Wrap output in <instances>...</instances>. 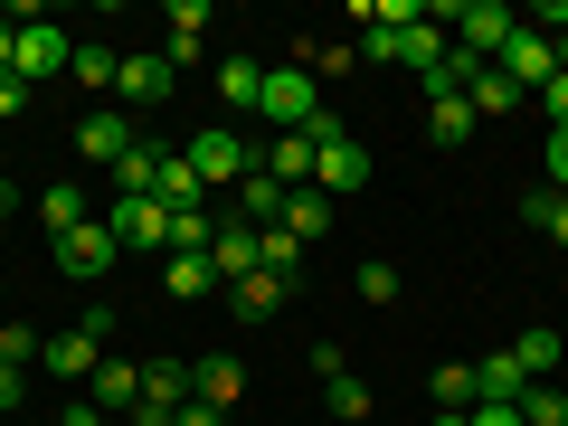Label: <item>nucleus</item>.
Returning <instances> with one entry per match:
<instances>
[{
	"instance_id": "f257e3e1",
	"label": "nucleus",
	"mask_w": 568,
	"mask_h": 426,
	"mask_svg": "<svg viewBox=\"0 0 568 426\" xmlns=\"http://www.w3.org/2000/svg\"><path fill=\"white\" fill-rule=\"evenodd\" d=\"M104 332H114V304H95L85 323L48 332V342H39V369H48V379H95V369H104Z\"/></svg>"
},
{
	"instance_id": "f03ea898",
	"label": "nucleus",
	"mask_w": 568,
	"mask_h": 426,
	"mask_svg": "<svg viewBox=\"0 0 568 426\" xmlns=\"http://www.w3.org/2000/svg\"><path fill=\"white\" fill-rule=\"evenodd\" d=\"M256 114L275 123V133H304V123L323 114V85H313V67H304V58L265 67V95H256Z\"/></svg>"
},
{
	"instance_id": "7ed1b4c3",
	"label": "nucleus",
	"mask_w": 568,
	"mask_h": 426,
	"mask_svg": "<svg viewBox=\"0 0 568 426\" xmlns=\"http://www.w3.org/2000/svg\"><path fill=\"white\" fill-rule=\"evenodd\" d=\"M104 227H114V246L123 256H171V209L152 200V190H114V209H104Z\"/></svg>"
},
{
	"instance_id": "20e7f679",
	"label": "nucleus",
	"mask_w": 568,
	"mask_h": 426,
	"mask_svg": "<svg viewBox=\"0 0 568 426\" xmlns=\"http://www.w3.org/2000/svg\"><path fill=\"white\" fill-rule=\"evenodd\" d=\"M511 29H521V20H511L503 0H455V10H446V39L465 48V58H484V67L511 48Z\"/></svg>"
},
{
	"instance_id": "39448f33",
	"label": "nucleus",
	"mask_w": 568,
	"mask_h": 426,
	"mask_svg": "<svg viewBox=\"0 0 568 426\" xmlns=\"http://www.w3.org/2000/svg\"><path fill=\"white\" fill-rule=\"evenodd\" d=\"M67 58H77V48H67V29H48V20H20V48H10V77H20V85L58 77Z\"/></svg>"
},
{
	"instance_id": "423d86ee",
	"label": "nucleus",
	"mask_w": 568,
	"mask_h": 426,
	"mask_svg": "<svg viewBox=\"0 0 568 426\" xmlns=\"http://www.w3.org/2000/svg\"><path fill=\"white\" fill-rule=\"evenodd\" d=\"M114 256H123V246H114V227H104V219H85V227H67V237H58V265L77 284H104V265H114Z\"/></svg>"
},
{
	"instance_id": "0eeeda50",
	"label": "nucleus",
	"mask_w": 568,
	"mask_h": 426,
	"mask_svg": "<svg viewBox=\"0 0 568 426\" xmlns=\"http://www.w3.org/2000/svg\"><path fill=\"white\" fill-rule=\"evenodd\" d=\"M493 67H503V77L521 85V95H540V85L559 77V48H549L540 29H511V48H503V58H493Z\"/></svg>"
},
{
	"instance_id": "6e6552de",
	"label": "nucleus",
	"mask_w": 568,
	"mask_h": 426,
	"mask_svg": "<svg viewBox=\"0 0 568 426\" xmlns=\"http://www.w3.org/2000/svg\"><path fill=\"white\" fill-rule=\"evenodd\" d=\"M256 265H265V237H256L246 219H227L219 237H209V275H219V284H246Z\"/></svg>"
},
{
	"instance_id": "1a4fd4ad",
	"label": "nucleus",
	"mask_w": 568,
	"mask_h": 426,
	"mask_svg": "<svg viewBox=\"0 0 568 426\" xmlns=\"http://www.w3.org/2000/svg\"><path fill=\"white\" fill-rule=\"evenodd\" d=\"M294 284H304V275H275V265H256L246 284H227V304H237V323H275V313L294 304Z\"/></svg>"
},
{
	"instance_id": "9d476101",
	"label": "nucleus",
	"mask_w": 568,
	"mask_h": 426,
	"mask_svg": "<svg viewBox=\"0 0 568 426\" xmlns=\"http://www.w3.org/2000/svg\"><path fill=\"white\" fill-rule=\"evenodd\" d=\"M190 171H200V181H246V142L227 133V123H209V133H190Z\"/></svg>"
},
{
	"instance_id": "9b49d317",
	"label": "nucleus",
	"mask_w": 568,
	"mask_h": 426,
	"mask_svg": "<svg viewBox=\"0 0 568 426\" xmlns=\"http://www.w3.org/2000/svg\"><path fill=\"white\" fill-rule=\"evenodd\" d=\"M171 77H181V67H171L162 48H133V58L114 67V95H123V104H162V95H171Z\"/></svg>"
},
{
	"instance_id": "f8f14e48",
	"label": "nucleus",
	"mask_w": 568,
	"mask_h": 426,
	"mask_svg": "<svg viewBox=\"0 0 568 426\" xmlns=\"http://www.w3.org/2000/svg\"><path fill=\"white\" fill-rule=\"evenodd\" d=\"M77 152H85L95 171H114L123 152H133V123H123V104H95V114L77 123Z\"/></svg>"
},
{
	"instance_id": "ddd939ff",
	"label": "nucleus",
	"mask_w": 568,
	"mask_h": 426,
	"mask_svg": "<svg viewBox=\"0 0 568 426\" xmlns=\"http://www.w3.org/2000/svg\"><path fill=\"white\" fill-rule=\"evenodd\" d=\"M190 398H200V407H219V417H227V407L246 398V369L227 361V351H209V361H190Z\"/></svg>"
},
{
	"instance_id": "4468645a",
	"label": "nucleus",
	"mask_w": 568,
	"mask_h": 426,
	"mask_svg": "<svg viewBox=\"0 0 568 426\" xmlns=\"http://www.w3.org/2000/svg\"><path fill=\"white\" fill-rule=\"evenodd\" d=\"M521 361L511 351H493V361H474V407H521Z\"/></svg>"
},
{
	"instance_id": "2eb2a0df",
	"label": "nucleus",
	"mask_w": 568,
	"mask_h": 426,
	"mask_svg": "<svg viewBox=\"0 0 568 426\" xmlns=\"http://www.w3.org/2000/svg\"><path fill=\"white\" fill-rule=\"evenodd\" d=\"M426 142H436V152H465L474 142V104L465 95H426Z\"/></svg>"
},
{
	"instance_id": "dca6fc26",
	"label": "nucleus",
	"mask_w": 568,
	"mask_h": 426,
	"mask_svg": "<svg viewBox=\"0 0 568 426\" xmlns=\"http://www.w3.org/2000/svg\"><path fill=\"white\" fill-rule=\"evenodd\" d=\"M265 181H284V190H313V133H275V152H265Z\"/></svg>"
},
{
	"instance_id": "f3484780",
	"label": "nucleus",
	"mask_w": 568,
	"mask_h": 426,
	"mask_svg": "<svg viewBox=\"0 0 568 426\" xmlns=\"http://www.w3.org/2000/svg\"><path fill=\"white\" fill-rule=\"evenodd\" d=\"M237 219L256 227V237H265V227H284V181H265V171H246V181H237Z\"/></svg>"
},
{
	"instance_id": "a211bd4d",
	"label": "nucleus",
	"mask_w": 568,
	"mask_h": 426,
	"mask_svg": "<svg viewBox=\"0 0 568 426\" xmlns=\"http://www.w3.org/2000/svg\"><path fill=\"white\" fill-rule=\"evenodd\" d=\"M85 398H95V407H123V417H133V407H142V369H133V361H104L95 379H85Z\"/></svg>"
},
{
	"instance_id": "6ab92c4d",
	"label": "nucleus",
	"mask_w": 568,
	"mask_h": 426,
	"mask_svg": "<svg viewBox=\"0 0 568 426\" xmlns=\"http://www.w3.org/2000/svg\"><path fill=\"white\" fill-rule=\"evenodd\" d=\"M323 227H332V200H323V190H284V237L313 246Z\"/></svg>"
},
{
	"instance_id": "aec40b11",
	"label": "nucleus",
	"mask_w": 568,
	"mask_h": 426,
	"mask_svg": "<svg viewBox=\"0 0 568 426\" xmlns=\"http://www.w3.org/2000/svg\"><path fill=\"white\" fill-rule=\"evenodd\" d=\"M200 171H190V152H162V181H152V200H162V209H200Z\"/></svg>"
},
{
	"instance_id": "412c9836",
	"label": "nucleus",
	"mask_w": 568,
	"mask_h": 426,
	"mask_svg": "<svg viewBox=\"0 0 568 426\" xmlns=\"http://www.w3.org/2000/svg\"><path fill=\"white\" fill-rule=\"evenodd\" d=\"M200 39H209V10H200V0H171V48H162V58L190 67V58H200Z\"/></svg>"
},
{
	"instance_id": "4be33fe9",
	"label": "nucleus",
	"mask_w": 568,
	"mask_h": 426,
	"mask_svg": "<svg viewBox=\"0 0 568 426\" xmlns=\"http://www.w3.org/2000/svg\"><path fill=\"white\" fill-rule=\"evenodd\" d=\"M465 104H474V123H484V114H521L530 95H521V85L503 77V67H484V77H474V95H465Z\"/></svg>"
},
{
	"instance_id": "5701e85b",
	"label": "nucleus",
	"mask_w": 568,
	"mask_h": 426,
	"mask_svg": "<svg viewBox=\"0 0 568 426\" xmlns=\"http://www.w3.org/2000/svg\"><path fill=\"white\" fill-rule=\"evenodd\" d=\"M39 219H48V237L85 227V190H77V181H48V190H39Z\"/></svg>"
},
{
	"instance_id": "b1692460",
	"label": "nucleus",
	"mask_w": 568,
	"mask_h": 426,
	"mask_svg": "<svg viewBox=\"0 0 568 426\" xmlns=\"http://www.w3.org/2000/svg\"><path fill=\"white\" fill-rule=\"evenodd\" d=\"M142 407H190V369L181 361H152V369H142Z\"/></svg>"
},
{
	"instance_id": "393cba45",
	"label": "nucleus",
	"mask_w": 568,
	"mask_h": 426,
	"mask_svg": "<svg viewBox=\"0 0 568 426\" xmlns=\"http://www.w3.org/2000/svg\"><path fill=\"white\" fill-rule=\"evenodd\" d=\"M521 219L540 227V237H559V246H568V190H549V181H540V190L521 200Z\"/></svg>"
},
{
	"instance_id": "a878e982",
	"label": "nucleus",
	"mask_w": 568,
	"mask_h": 426,
	"mask_svg": "<svg viewBox=\"0 0 568 426\" xmlns=\"http://www.w3.org/2000/svg\"><path fill=\"white\" fill-rule=\"evenodd\" d=\"M521 426H568V388L559 379H530L521 388Z\"/></svg>"
},
{
	"instance_id": "bb28decb",
	"label": "nucleus",
	"mask_w": 568,
	"mask_h": 426,
	"mask_svg": "<svg viewBox=\"0 0 568 426\" xmlns=\"http://www.w3.org/2000/svg\"><path fill=\"white\" fill-rule=\"evenodd\" d=\"M114 67H123L114 48H77V58H67V77H77L85 95H114Z\"/></svg>"
},
{
	"instance_id": "cd10ccee",
	"label": "nucleus",
	"mask_w": 568,
	"mask_h": 426,
	"mask_svg": "<svg viewBox=\"0 0 568 426\" xmlns=\"http://www.w3.org/2000/svg\"><path fill=\"white\" fill-rule=\"evenodd\" d=\"M559 332H521V342H511V361H521V379H549V369H559Z\"/></svg>"
},
{
	"instance_id": "c85d7f7f",
	"label": "nucleus",
	"mask_w": 568,
	"mask_h": 426,
	"mask_svg": "<svg viewBox=\"0 0 568 426\" xmlns=\"http://www.w3.org/2000/svg\"><path fill=\"white\" fill-rule=\"evenodd\" d=\"M152 181H162V152H152V142H133V152L114 162V190H133V200H142Z\"/></svg>"
},
{
	"instance_id": "c756f323",
	"label": "nucleus",
	"mask_w": 568,
	"mask_h": 426,
	"mask_svg": "<svg viewBox=\"0 0 568 426\" xmlns=\"http://www.w3.org/2000/svg\"><path fill=\"white\" fill-rule=\"evenodd\" d=\"M209 237H219L209 209H171V256H209Z\"/></svg>"
},
{
	"instance_id": "7c9ffc66",
	"label": "nucleus",
	"mask_w": 568,
	"mask_h": 426,
	"mask_svg": "<svg viewBox=\"0 0 568 426\" xmlns=\"http://www.w3.org/2000/svg\"><path fill=\"white\" fill-rule=\"evenodd\" d=\"M162 284L181 294V304H200V294H209L219 275H209V256H171V265H162Z\"/></svg>"
},
{
	"instance_id": "2f4dec72",
	"label": "nucleus",
	"mask_w": 568,
	"mask_h": 426,
	"mask_svg": "<svg viewBox=\"0 0 568 426\" xmlns=\"http://www.w3.org/2000/svg\"><path fill=\"white\" fill-rule=\"evenodd\" d=\"M219 95H227V104H256V95H265V67H256V58H227V67H219Z\"/></svg>"
},
{
	"instance_id": "473e14b6",
	"label": "nucleus",
	"mask_w": 568,
	"mask_h": 426,
	"mask_svg": "<svg viewBox=\"0 0 568 426\" xmlns=\"http://www.w3.org/2000/svg\"><path fill=\"white\" fill-rule=\"evenodd\" d=\"M323 407H332V417H351V426H361V417H369V379H351V369H342V379L323 388Z\"/></svg>"
},
{
	"instance_id": "72a5a7b5",
	"label": "nucleus",
	"mask_w": 568,
	"mask_h": 426,
	"mask_svg": "<svg viewBox=\"0 0 568 426\" xmlns=\"http://www.w3.org/2000/svg\"><path fill=\"white\" fill-rule=\"evenodd\" d=\"M436 407L465 417V407H474V369H436Z\"/></svg>"
},
{
	"instance_id": "f704fd0d",
	"label": "nucleus",
	"mask_w": 568,
	"mask_h": 426,
	"mask_svg": "<svg viewBox=\"0 0 568 426\" xmlns=\"http://www.w3.org/2000/svg\"><path fill=\"white\" fill-rule=\"evenodd\" d=\"M361 304H398V265H379V256L361 265Z\"/></svg>"
},
{
	"instance_id": "c9c22d12",
	"label": "nucleus",
	"mask_w": 568,
	"mask_h": 426,
	"mask_svg": "<svg viewBox=\"0 0 568 426\" xmlns=\"http://www.w3.org/2000/svg\"><path fill=\"white\" fill-rule=\"evenodd\" d=\"M265 265H275V275H304V246L284 237V227H265Z\"/></svg>"
},
{
	"instance_id": "e433bc0d",
	"label": "nucleus",
	"mask_w": 568,
	"mask_h": 426,
	"mask_svg": "<svg viewBox=\"0 0 568 426\" xmlns=\"http://www.w3.org/2000/svg\"><path fill=\"white\" fill-rule=\"evenodd\" d=\"M0 361H10V369H29V361H39V332H29V323H10V332H0Z\"/></svg>"
},
{
	"instance_id": "4c0bfd02",
	"label": "nucleus",
	"mask_w": 568,
	"mask_h": 426,
	"mask_svg": "<svg viewBox=\"0 0 568 426\" xmlns=\"http://www.w3.org/2000/svg\"><path fill=\"white\" fill-rule=\"evenodd\" d=\"M530 104H540V114H549V133H559V123H568V77H549V85H540Z\"/></svg>"
},
{
	"instance_id": "58836bf2",
	"label": "nucleus",
	"mask_w": 568,
	"mask_h": 426,
	"mask_svg": "<svg viewBox=\"0 0 568 426\" xmlns=\"http://www.w3.org/2000/svg\"><path fill=\"white\" fill-rule=\"evenodd\" d=\"M540 162H549V190H568V123L549 133V152H540Z\"/></svg>"
},
{
	"instance_id": "ea45409f",
	"label": "nucleus",
	"mask_w": 568,
	"mask_h": 426,
	"mask_svg": "<svg viewBox=\"0 0 568 426\" xmlns=\"http://www.w3.org/2000/svg\"><path fill=\"white\" fill-rule=\"evenodd\" d=\"M465 426H521V407H465Z\"/></svg>"
},
{
	"instance_id": "a19ab883",
	"label": "nucleus",
	"mask_w": 568,
	"mask_h": 426,
	"mask_svg": "<svg viewBox=\"0 0 568 426\" xmlns=\"http://www.w3.org/2000/svg\"><path fill=\"white\" fill-rule=\"evenodd\" d=\"M58 426H114V417H104V407H95V398H85V407H67V417H58Z\"/></svg>"
},
{
	"instance_id": "79ce46f5",
	"label": "nucleus",
	"mask_w": 568,
	"mask_h": 426,
	"mask_svg": "<svg viewBox=\"0 0 568 426\" xmlns=\"http://www.w3.org/2000/svg\"><path fill=\"white\" fill-rule=\"evenodd\" d=\"M10 48H20V20H10V10H0V77H10Z\"/></svg>"
},
{
	"instance_id": "37998d69",
	"label": "nucleus",
	"mask_w": 568,
	"mask_h": 426,
	"mask_svg": "<svg viewBox=\"0 0 568 426\" xmlns=\"http://www.w3.org/2000/svg\"><path fill=\"white\" fill-rule=\"evenodd\" d=\"M20 104H29V85H20V77H0V114H20Z\"/></svg>"
},
{
	"instance_id": "c03bdc74",
	"label": "nucleus",
	"mask_w": 568,
	"mask_h": 426,
	"mask_svg": "<svg viewBox=\"0 0 568 426\" xmlns=\"http://www.w3.org/2000/svg\"><path fill=\"white\" fill-rule=\"evenodd\" d=\"M171 426H219V407H200V398H190V407H181Z\"/></svg>"
},
{
	"instance_id": "a18cd8bd",
	"label": "nucleus",
	"mask_w": 568,
	"mask_h": 426,
	"mask_svg": "<svg viewBox=\"0 0 568 426\" xmlns=\"http://www.w3.org/2000/svg\"><path fill=\"white\" fill-rule=\"evenodd\" d=\"M0 407H20V369L10 361H0Z\"/></svg>"
},
{
	"instance_id": "49530a36",
	"label": "nucleus",
	"mask_w": 568,
	"mask_h": 426,
	"mask_svg": "<svg viewBox=\"0 0 568 426\" xmlns=\"http://www.w3.org/2000/svg\"><path fill=\"white\" fill-rule=\"evenodd\" d=\"M10 209H20V190H10V181H0V219H10Z\"/></svg>"
},
{
	"instance_id": "de8ad7c7",
	"label": "nucleus",
	"mask_w": 568,
	"mask_h": 426,
	"mask_svg": "<svg viewBox=\"0 0 568 426\" xmlns=\"http://www.w3.org/2000/svg\"><path fill=\"white\" fill-rule=\"evenodd\" d=\"M549 48H559V77H568V29H559V39H549Z\"/></svg>"
},
{
	"instance_id": "09e8293b",
	"label": "nucleus",
	"mask_w": 568,
	"mask_h": 426,
	"mask_svg": "<svg viewBox=\"0 0 568 426\" xmlns=\"http://www.w3.org/2000/svg\"><path fill=\"white\" fill-rule=\"evenodd\" d=\"M436 426H465V417H436Z\"/></svg>"
}]
</instances>
